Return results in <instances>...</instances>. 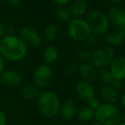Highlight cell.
<instances>
[{
  "instance_id": "obj_29",
  "label": "cell",
  "mask_w": 125,
  "mask_h": 125,
  "mask_svg": "<svg viewBox=\"0 0 125 125\" xmlns=\"http://www.w3.org/2000/svg\"><path fill=\"white\" fill-rule=\"evenodd\" d=\"M0 125H7L6 115L2 110H0Z\"/></svg>"
},
{
  "instance_id": "obj_18",
  "label": "cell",
  "mask_w": 125,
  "mask_h": 125,
  "mask_svg": "<svg viewBox=\"0 0 125 125\" xmlns=\"http://www.w3.org/2000/svg\"><path fill=\"white\" fill-rule=\"evenodd\" d=\"M58 57H59V51L54 45L47 46L43 52V61L45 62V65H48V66L54 64L57 61Z\"/></svg>"
},
{
  "instance_id": "obj_30",
  "label": "cell",
  "mask_w": 125,
  "mask_h": 125,
  "mask_svg": "<svg viewBox=\"0 0 125 125\" xmlns=\"http://www.w3.org/2000/svg\"><path fill=\"white\" fill-rule=\"evenodd\" d=\"M123 81H120V80H113V82H112V87H114L116 89H122L123 88Z\"/></svg>"
},
{
  "instance_id": "obj_33",
  "label": "cell",
  "mask_w": 125,
  "mask_h": 125,
  "mask_svg": "<svg viewBox=\"0 0 125 125\" xmlns=\"http://www.w3.org/2000/svg\"><path fill=\"white\" fill-rule=\"evenodd\" d=\"M4 66H5V61L2 55L0 54V74L4 71Z\"/></svg>"
},
{
  "instance_id": "obj_25",
  "label": "cell",
  "mask_w": 125,
  "mask_h": 125,
  "mask_svg": "<svg viewBox=\"0 0 125 125\" xmlns=\"http://www.w3.org/2000/svg\"><path fill=\"white\" fill-rule=\"evenodd\" d=\"M100 40L98 37L94 34H91L87 39L85 40V44L89 49H94L99 45Z\"/></svg>"
},
{
  "instance_id": "obj_31",
  "label": "cell",
  "mask_w": 125,
  "mask_h": 125,
  "mask_svg": "<svg viewBox=\"0 0 125 125\" xmlns=\"http://www.w3.org/2000/svg\"><path fill=\"white\" fill-rule=\"evenodd\" d=\"M22 1H23V0H6V2L9 4H10L11 6H14V7H17V6H19V5H21Z\"/></svg>"
},
{
  "instance_id": "obj_13",
  "label": "cell",
  "mask_w": 125,
  "mask_h": 125,
  "mask_svg": "<svg viewBox=\"0 0 125 125\" xmlns=\"http://www.w3.org/2000/svg\"><path fill=\"white\" fill-rule=\"evenodd\" d=\"M77 108L74 100H66L61 104L59 113L63 120L72 121L77 116Z\"/></svg>"
},
{
  "instance_id": "obj_27",
  "label": "cell",
  "mask_w": 125,
  "mask_h": 125,
  "mask_svg": "<svg viewBox=\"0 0 125 125\" xmlns=\"http://www.w3.org/2000/svg\"><path fill=\"white\" fill-rule=\"evenodd\" d=\"M88 103V105L87 106H89V108H91L92 110L95 111L98 109V107L100 105V104H101V102H100V100L98 99L97 97H95V96H94V97L90 98L89 100L87 101Z\"/></svg>"
},
{
  "instance_id": "obj_41",
  "label": "cell",
  "mask_w": 125,
  "mask_h": 125,
  "mask_svg": "<svg viewBox=\"0 0 125 125\" xmlns=\"http://www.w3.org/2000/svg\"><path fill=\"white\" fill-rule=\"evenodd\" d=\"M50 125H57V124H50Z\"/></svg>"
},
{
  "instance_id": "obj_10",
  "label": "cell",
  "mask_w": 125,
  "mask_h": 125,
  "mask_svg": "<svg viewBox=\"0 0 125 125\" xmlns=\"http://www.w3.org/2000/svg\"><path fill=\"white\" fill-rule=\"evenodd\" d=\"M0 83L10 88L20 87L22 83V77L19 73L13 70H6L0 74Z\"/></svg>"
},
{
  "instance_id": "obj_2",
  "label": "cell",
  "mask_w": 125,
  "mask_h": 125,
  "mask_svg": "<svg viewBox=\"0 0 125 125\" xmlns=\"http://www.w3.org/2000/svg\"><path fill=\"white\" fill-rule=\"evenodd\" d=\"M39 112L46 118H52L59 114L61 100L57 94L53 91H43L37 99Z\"/></svg>"
},
{
  "instance_id": "obj_16",
  "label": "cell",
  "mask_w": 125,
  "mask_h": 125,
  "mask_svg": "<svg viewBox=\"0 0 125 125\" xmlns=\"http://www.w3.org/2000/svg\"><path fill=\"white\" fill-rule=\"evenodd\" d=\"M78 72L80 76L83 78V80L89 81V82L94 80L97 77L96 69L89 62L82 63L78 66Z\"/></svg>"
},
{
  "instance_id": "obj_1",
  "label": "cell",
  "mask_w": 125,
  "mask_h": 125,
  "mask_svg": "<svg viewBox=\"0 0 125 125\" xmlns=\"http://www.w3.org/2000/svg\"><path fill=\"white\" fill-rule=\"evenodd\" d=\"M27 48L18 36L8 34L0 39V54L10 62H17L23 60Z\"/></svg>"
},
{
  "instance_id": "obj_20",
  "label": "cell",
  "mask_w": 125,
  "mask_h": 125,
  "mask_svg": "<svg viewBox=\"0 0 125 125\" xmlns=\"http://www.w3.org/2000/svg\"><path fill=\"white\" fill-rule=\"evenodd\" d=\"M77 117L80 122L86 123L94 119V111L89 106H83L77 110Z\"/></svg>"
},
{
  "instance_id": "obj_5",
  "label": "cell",
  "mask_w": 125,
  "mask_h": 125,
  "mask_svg": "<svg viewBox=\"0 0 125 125\" xmlns=\"http://www.w3.org/2000/svg\"><path fill=\"white\" fill-rule=\"evenodd\" d=\"M67 32L69 37L76 42H85V40L92 34L87 21L81 18L72 19L68 22Z\"/></svg>"
},
{
  "instance_id": "obj_12",
  "label": "cell",
  "mask_w": 125,
  "mask_h": 125,
  "mask_svg": "<svg viewBox=\"0 0 125 125\" xmlns=\"http://www.w3.org/2000/svg\"><path fill=\"white\" fill-rule=\"evenodd\" d=\"M76 93L81 100L88 101L90 98L94 97L95 91L93 84L86 80H80L76 85Z\"/></svg>"
},
{
  "instance_id": "obj_34",
  "label": "cell",
  "mask_w": 125,
  "mask_h": 125,
  "mask_svg": "<svg viewBox=\"0 0 125 125\" xmlns=\"http://www.w3.org/2000/svg\"><path fill=\"white\" fill-rule=\"evenodd\" d=\"M105 1L107 3H109V4H112V5H113V6H116L117 4L120 3L123 0H105Z\"/></svg>"
},
{
  "instance_id": "obj_9",
  "label": "cell",
  "mask_w": 125,
  "mask_h": 125,
  "mask_svg": "<svg viewBox=\"0 0 125 125\" xmlns=\"http://www.w3.org/2000/svg\"><path fill=\"white\" fill-rule=\"evenodd\" d=\"M109 71L114 80L123 81L125 79V57L117 55L113 58L109 65Z\"/></svg>"
},
{
  "instance_id": "obj_8",
  "label": "cell",
  "mask_w": 125,
  "mask_h": 125,
  "mask_svg": "<svg viewBox=\"0 0 125 125\" xmlns=\"http://www.w3.org/2000/svg\"><path fill=\"white\" fill-rule=\"evenodd\" d=\"M32 84L39 89L48 87L53 80V71L48 65H41L35 69L32 73Z\"/></svg>"
},
{
  "instance_id": "obj_22",
  "label": "cell",
  "mask_w": 125,
  "mask_h": 125,
  "mask_svg": "<svg viewBox=\"0 0 125 125\" xmlns=\"http://www.w3.org/2000/svg\"><path fill=\"white\" fill-rule=\"evenodd\" d=\"M55 17L61 22H69L72 20L71 11L66 7H59L55 11Z\"/></svg>"
},
{
  "instance_id": "obj_24",
  "label": "cell",
  "mask_w": 125,
  "mask_h": 125,
  "mask_svg": "<svg viewBox=\"0 0 125 125\" xmlns=\"http://www.w3.org/2000/svg\"><path fill=\"white\" fill-rule=\"evenodd\" d=\"M76 54V58H77V61H81L83 63L88 62L90 59L91 56V53L88 49H78L75 53Z\"/></svg>"
},
{
  "instance_id": "obj_15",
  "label": "cell",
  "mask_w": 125,
  "mask_h": 125,
  "mask_svg": "<svg viewBox=\"0 0 125 125\" xmlns=\"http://www.w3.org/2000/svg\"><path fill=\"white\" fill-rule=\"evenodd\" d=\"M104 41L107 44V46L113 48L122 45L125 41V37L121 30L119 31H113L108 32L104 37Z\"/></svg>"
},
{
  "instance_id": "obj_11",
  "label": "cell",
  "mask_w": 125,
  "mask_h": 125,
  "mask_svg": "<svg viewBox=\"0 0 125 125\" xmlns=\"http://www.w3.org/2000/svg\"><path fill=\"white\" fill-rule=\"evenodd\" d=\"M108 20L118 29L125 26V10L120 6H112L108 12Z\"/></svg>"
},
{
  "instance_id": "obj_36",
  "label": "cell",
  "mask_w": 125,
  "mask_h": 125,
  "mask_svg": "<svg viewBox=\"0 0 125 125\" xmlns=\"http://www.w3.org/2000/svg\"><path fill=\"white\" fill-rule=\"evenodd\" d=\"M89 125H102V124H99V123H97V122H94V123H92V124H90Z\"/></svg>"
},
{
  "instance_id": "obj_3",
  "label": "cell",
  "mask_w": 125,
  "mask_h": 125,
  "mask_svg": "<svg viewBox=\"0 0 125 125\" xmlns=\"http://www.w3.org/2000/svg\"><path fill=\"white\" fill-rule=\"evenodd\" d=\"M94 119L102 125H117L122 122V115L115 105L101 103L94 111Z\"/></svg>"
},
{
  "instance_id": "obj_38",
  "label": "cell",
  "mask_w": 125,
  "mask_h": 125,
  "mask_svg": "<svg viewBox=\"0 0 125 125\" xmlns=\"http://www.w3.org/2000/svg\"><path fill=\"white\" fill-rule=\"evenodd\" d=\"M117 125H125V123L124 122H120Z\"/></svg>"
},
{
  "instance_id": "obj_28",
  "label": "cell",
  "mask_w": 125,
  "mask_h": 125,
  "mask_svg": "<svg viewBox=\"0 0 125 125\" xmlns=\"http://www.w3.org/2000/svg\"><path fill=\"white\" fill-rule=\"evenodd\" d=\"M54 4L57 5L59 7H65L72 2V0H51Z\"/></svg>"
},
{
  "instance_id": "obj_6",
  "label": "cell",
  "mask_w": 125,
  "mask_h": 125,
  "mask_svg": "<svg viewBox=\"0 0 125 125\" xmlns=\"http://www.w3.org/2000/svg\"><path fill=\"white\" fill-rule=\"evenodd\" d=\"M115 57L113 48L103 46L91 53L89 63L93 65L95 69H102L109 66L113 58Z\"/></svg>"
},
{
  "instance_id": "obj_4",
  "label": "cell",
  "mask_w": 125,
  "mask_h": 125,
  "mask_svg": "<svg viewBox=\"0 0 125 125\" xmlns=\"http://www.w3.org/2000/svg\"><path fill=\"white\" fill-rule=\"evenodd\" d=\"M88 25L91 30V32L93 34L102 35L107 32L110 27V21L108 20V17L98 10H93L88 13L87 19H86Z\"/></svg>"
},
{
  "instance_id": "obj_37",
  "label": "cell",
  "mask_w": 125,
  "mask_h": 125,
  "mask_svg": "<svg viewBox=\"0 0 125 125\" xmlns=\"http://www.w3.org/2000/svg\"><path fill=\"white\" fill-rule=\"evenodd\" d=\"M121 31H122V32L124 33V37H125V26H124V28H123L122 30H121Z\"/></svg>"
},
{
  "instance_id": "obj_19",
  "label": "cell",
  "mask_w": 125,
  "mask_h": 125,
  "mask_svg": "<svg viewBox=\"0 0 125 125\" xmlns=\"http://www.w3.org/2000/svg\"><path fill=\"white\" fill-rule=\"evenodd\" d=\"M39 90L33 84H26L21 89V95L26 100H33L38 99L39 95Z\"/></svg>"
},
{
  "instance_id": "obj_23",
  "label": "cell",
  "mask_w": 125,
  "mask_h": 125,
  "mask_svg": "<svg viewBox=\"0 0 125 125\" xmlns=\"http://www.w3.org/2000/svg\"><path fill=\"white\" fill-rule=\"evenodd\" d=\"M98 77H99L100 81L104 85H112L114 80L110 71H109V68L107 67L100 69L99 73H98Z\"/></svg>"
},
{
  "instance_id": "obj_40",
  "label": "cell",
  "mask_w": 125,
  "mask_h": 125,
  "mask_svg": "<svg viewBox=\"0 0 125 125\" xmlns=\"http://www.w3.org/2000/svg\"><path fill=\"white\" fill-rule=\"evenodd\" d=\"M73 125H81V124H73Z\"/></svg>"
},
{
  "instance_id": "obj_7",
  "label": "cell",
  "mask_w": 125,
  "mask_h": 125,
  "mask_svg": "<svg viewBox=\"0 0 125 125\" xmlns=\"http://www.w3.org/2000/svg\"><path fill=\"white\" fill-rule=\"evenodd\" d=\"M18 37L27 49H38L43 42L42 35L31 26H23L20 30Z\"/></svg>"
},
{
  "instance_id": "obj_39",
  "label": "cell",
  "mask_w": 125,
  "mask_h": 125,
  "mask_svg": "<svg viewBox=\"0 0 125 125\" xmlns=\"http://www.w3.org/2000/svg\"><path fill=\"white\" fill-rule=\"evenodd\" d=\"M123 119H124V122L125 123V113H124V117H123Z\"/></svg>"
},
{
  "instance_id": "obj_26",
  "label": "cell",
  "mask_w": 125,
  "mask_h": 125,
  "mask_svg": "<svg viewBox=\"0 0 125 125\" xmlns=\"http://www.w3.org/2000/svg\"><path fill=\"white\" fill-rule=\"evenodd\" d=\"M77 71H78V65L75 62H73L67 66V67L66 68V71H65V73L67 77H72Z\"/></svg>"
},
{
  "instance_id": "obj_35",
  "label": "cell",
  "mask_w": 125,
  "mask_h": 125,
  "mask_svg": "<svg viewBox=\"0 0 125 125\" xmlns=\"http://www.w3.org/2000/svg\"><path fill=\"white\" fill-rule=\"evenodd\" d=\"M121 103H122L123 106L125 108V90L124 91V93H123L122 96H121Z\"/></svg>"
},
{
  "instance_id": "obj_32",
  "label": "cell",
  "mask_w": 125,
  "mask_h": 125,
  "mask_svg": "<svg viewBox=\"0 0 125 125\" xmlns=\"http://www.w3.org/2000/svg\"><path fill=\"white\" fill-rule=\"evenodd\" d=\"M5 32H6V28L5 26L3 25V22L0 21V38H3V36H5Z\"/></svg>"
},
{
  "instance_id": "obj_21",
  "label": "cell",
  "mask_w": 125,
  "mask_h": 125,
  "mask_svg": "<svg viewBox=\"0 0 125 125\" xmlns=\"http://www.w3.org/2000/svg\"><path fill=\"white\" fill-rule=\"evenodd\" d=\"M58 33H59V29L55 25H49L46 26L43 31V39H44L47 42H52L57 38Z\"/></svg>"
},
{
  "instance_id": "obj_14",
  "label": "cell",
  "mask_w": 125,
  "mask_h": 125,
  "mask_svg": "<svg viewBox=\"0 0 125 125\" xmlns=\"http://www.w3.org/2000/svg\"><path fill=\"white\" fill-rule=\"evenodd\" d=\"M100 95L104 103L112 104V105L117 103L119 99L118 91L112 85H104L100 89Z\"/></svg>"
},
{
  "instance_id": "obj_17",
  "label": "cell",
  "mask_w": 125,
  "mask_h": 125,
  "mask_svg": "<svg viewBox=\"0 0 125 125\" xmlns=\"http://www.w3.org/2000/svg\"><path fill=\"white\" fill-rule=\"evenodd\" d=\"M69 10L75 18H81L88 11V2L86 0H73Z\"/></svg>"
}]
</instances>
